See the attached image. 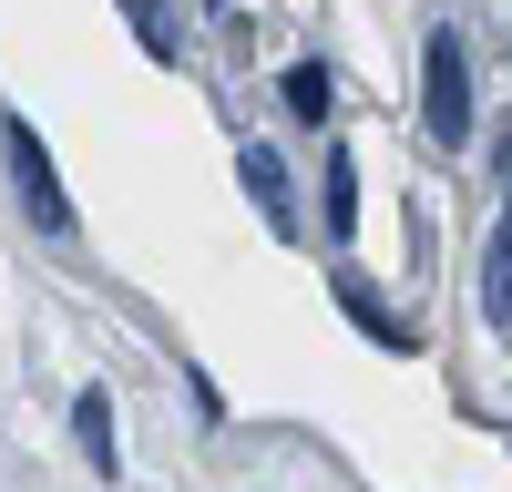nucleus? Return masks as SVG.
<instances>
[{
	"label": "nucleus",
	"instance_id": "obj_9",
	"mask_svg": "<svg viewBox=\"0 0 512 492\" xmlns=\"http://www.w3.org/2000/svg\"><path fill=\"white\" fill-rule=\"evenodd\" d=\"M123 11H134V31H144V52H175V31L154 21V0H123Z\"/></svg>",
	"mask_w": 512,
	"mask_h": 492
},
{
	"label": "nucleus",
	"instance_id": "obj_3",
	"mask_svg": "<svg viewBox=\"0 0 512 492\" xmlns=\"http://www.w3.org/2000/svg\"><path fill=\"white\" fill-rule=\"evenodd\" d=\"M338 308H349V318L369 328V339H379V349H410V339H420V328H410V318H400L390 298H379V287H369L359 267H338Z\"/></svg>",
	"mask_w": 512,
	"mask_h": 492
},
{
	"label": "nucleus",
	"instance_id": "obj_8",
	"mask_svg": "<svg viewBox=\"0 0 512 492\" xmlns=\"http://www.w3.org/2000/svg\"><path fill=\"white\" fill-rule=\"evenodd\" d=\"M72 431H82V451H93V472H113V400H103V390L72 400Z\"/></svg>",
	"mask_w": 512,
	"mask_h": 492
},
{
	"label": "nucleus",
	"instance_id": "obj_6",
	"mask_svg": "<svg viewBox=\"0 0 512 492\" xmlns=\"http://www.w3.org/2000/svg\"><path fill=\"white\" fill-rule=\"evenodd\" d=\"M318 216H328V246H349V226H359V175H349V154H328V175H318Z\"/></svg>",
	"mask_w": 512,
	"mask_h": 492
},
{
	"label": "nucleus",
	"instance_id": "obj_7",
	"mask_svg": "<svg viewBox=\"0 0 512 492\" xmlns=\"http://www.w3.org/2000/svg\"><path fill=\"white\" fill-rule=\"evenodd\" d=\"M277 93H287L297 123H328V62H287V72H277Z\"/></svg>",
	"mask_w": 512,
	"mask_h": 492
},
{
	"label": "nucleus",
	"instance_id": "obj_4",
	"mask_svg": "<svg viewBox=\"0 0 512 492\" xmlns=\"http://www.w3.org/2000/svg\"><path fill=\"white\" fill-rule=\"evenodd\" d=\"M236 175H246V195H256V205H267V226H277V236H297V205H287V154L246 144V154H236Z\"/></svg>",
	"mask_w": 512,
	"mask_h": 492
},
{
	"label": "nucleus",
	"instance_id": "obj_2",
	"mask_svg": "<svg viewBox=\"0 0 512 492\" xmlns=\"http://www.w3.org/2000/svg\"><path fill=\"white\" fill-rule=\"evenodd\" d=\"M11 195H21V216H31V236L41 246H72V205H62V185H52V154H41V134L11 113Z\"/></svg>",
	"mask_w": 512,
	"mask_h": 492
},
{
	"label": "nucleus",
	"instance_id": "obj_5",
	"mask_svg": "<svg viewBox=\"0 0 512 492\" xmlns=\"http://www.w3.org/2000/svg\"><path fill=\"white\" fill-rule=\"evenodd\" d=\"M482 318L512 328V195H502V226H492V246H482Z\"/></svg>",
	"mask_w": 512,
	"mask_h": 492
},
{
	"label": "nucleus",
	"instance_id": "obj_1",
	"mask_svg": "<svg viewBox=\"0 0 512 492\" xmlns=\"http://www.w3.org/2000/svg\"><path fill=\"white\" fill-rule=\"evenodd\" d=\"M420 123H431L441 154L472 144V52H461V31H431V52H420Z\"/></svg>",
	"mask_w": 512,
	"mask_h": 492
}]
</instances>
